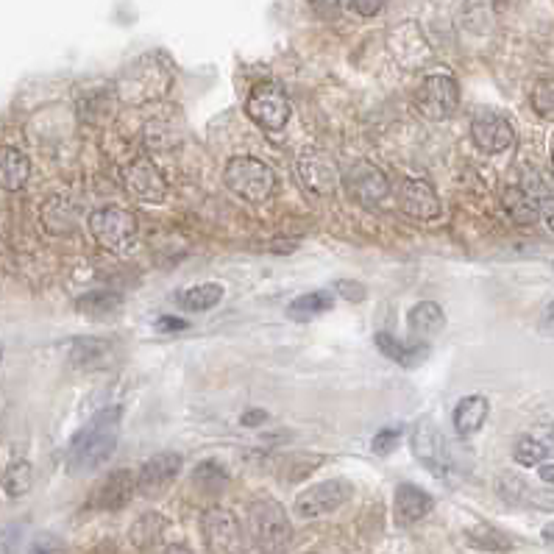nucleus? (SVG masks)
Instances as JSON below:
<instances>
[{
	"label": "nucleus",
	"instance_id": "obj_12",
	"mask_svg": "<svg viewBox=\"0 0 554 554\" xmlns=\"http://www.w3.org/2000/svg\"><path fill=\"white\" fill-rule=\"evenodd\" d=\"M181 454L176 451H159L151 460H145V465L137 474V490L145 499H162L170 490V485L179 479L181 474Z\"/></svg>",
	"mask_w": 554,
	"mask_h": 554
},
{
	"label": "nucleus",
	"instance_id": "obj_45",
	"mask_svg": "<svg viewBox=\"0 0 554 554\" xmlns=\"http://www.w3.org/2000/svg\"><path fill=\"white\" fill-rule=\"evenodd\" d=\"M552 173H554V151H552Z\"/></svg>",
	"mask_w": 554,
	"mask_h": 554
},
{
	"label": "nucleus",
	"instance_id": "obj_34",
	"mask_svg": "<svg viewBox=\"0 0 554 554\" xmlns=\"http://www.w3.org/2000/svg\"><path fill=\"white\" fill-rule=\"evenodd\" d=\"M104 351H106V343L92 340V337H81V340L73 343V354H70V360L76 362V365H92V360H104Z\"/></svg>",
	"mask_w": 554,
	"mask_h": 554
},
{
	"label": "nucleus",
	"instance_id": "obj_19",
	"mask_svg": "<svg viewBox=\"0 0 554 554\" xmlns=\"http://www.w3.org/2000/svg\"><path fill=\"white\" fill-rule=\"evenodd\" d=\"M435 507V499L426 493L421 485L413 482H404L396 488V504H393V513H396V524L399 527H413L418 521H424Z\"/></svg>",
	"mask_w": 554,
	"mask_h": 554
},
{
	"label": "nucleus",
	"instance_id": "obj_46",
	"mask_svg": "<svg viewBox=\"0 0 554 554\" xmlns=\"http://www.w3.org/2000/svg\"><path fill=\"white\" fill-rule=\"evenodd\" d=\"M552 268H554V265H552Z\"/></svg>",
	"mask_w": 554,
	"mask_h": 554
},
{
	"label": "nucleus",
	"instance_id": "obj_33",
	"mask_svg": "<svg viewBox=\"0 0 554 554\" xmlns=\"http://www.w3.org/2000/svg\"><path fill=\"white\" fill-rule=\"evenodd\" d=\"M532 109L543 117V120H554V78H541L535 87H532Z\"/></svg>",
	"mask_w": 554,
	"mask_h": 554
},
{
	"label": "nucleus",
	"instance_id": "obj_38",
	"mask_svg": "<svg viewBox=\"0 0 554 554\" xmlns=\"http://www.w3.org/2000/svg\"><path fill=\"white\" fill-rule=\"evenodd\" d=\"M385 0H351V9L360 14V17H376L382 12Z\"/></svg>",
	"mask_w": 554,
	"mask_h": 554
},
{
	"label": "nucleus",
	"instance_id": "obj_41",
	"mask_svg": "<svg viewBox=\"0 0 554 554\" xmlns=\"http://www.w3.org/2000/svg\"><path fill=\"white\" fill-rule=\"evenodd\" d=\"M541 218L543 223H546V226L554 232V195H546V198L541 201Z\"/></svg>",
	"mask_w": 554,
	"mask_h": 554
},
{
	"label": "nucleus",
	"instance_id": "obj_40",
	"mask_svg": "<svg viewBox=\"0 0 554 554\" xmlns=\"http://www.w3.org/2000/svg\"><path fill=\"white\" fill-rule=\"evenodd\" d=\"M156 329L159 332H184V329H190V323L181 321V318H159Z\"/></svg>",
	"mask_w": 554,
	"mask_h": 554
},
{
	"label": "nucleus",
	"instance_id": "obj_29",
	"mask_svg": "<svg viewBox=\"0 0 554 554\" xmlns=\"http://www.w3.org/2000/svg\"><path fill=\"white\" fill-rule=\"evenodd\" d=\"M162 532H165V521L159 513H145V516L131 527V541L137 549H154L156 541L162 538Z\"/></svg>",
	"mask_w": 554,
	"mask_h": 554
},
{
	"label": "nucleus",
	"instance_id": "obj_23",
	"mask_svg": "<svg viewBox=\"0 0 554 554\" xmlns=\"http://www.w3.org/2000/svg\"><path fill=\"white\" fill-rule=\"evenodd\" d=\"M376 348L385 354L387 360H393L401 368H418L421 362L429 357V346H421V343H415V346H407V343H401L399 337L387 335V332H376L374 335Z\"/></svg>",
	"mask_w": 554,
	"mask_h": 554
},
{
	"label": "nucleus",
	"instance_id": "obj_6",
	"mask_svg": "<svg viewBox=\"0 0 554 554\" xmlns=\"http://www.w3.org/2000/svg\"><path fill=\"white\" fill-rule=\"evenodd\" d=\"M245 115L265 131H282L293 115L287 92L276 81H259L245 101Z\"/></svg>",
	"mask_w": 554,
	"mask_h": 554
},
{
	"label": "nucleus",
	"instance_id": "obj_37",
	"mask_svg": "<svg viewBox=\"0 0 554 554\" xmlns=\"http://www.w3.org/2000/svg\"><path fill=\"white\" fill-rule=\"evenodd\" d=\"M310 9L321 20H335L340 17V9H343V0H310Z\"/></svg>",
	"mask_w": 554,
	"mask_h": 554
},
{
	"label": "nucleus",
	"instance_id": "obj_1",
	"mask_svg": "<svg viewBox=\"0 0 554 554\" xmlns=\"http://www.w3.org/2000/svg\"><path fill=\"white\" fill-rule=\"evenodd\" d=\"M120 418L123 407H104L78 429V435L70 440L65 454V465L70 477H87L92 471L104 468L117 449L120 440Z\"/></svg>",
	"mask_w": 554,
	"mask_h": 554
},
{
	"label": "nucleus",
	"instance_id": "obj_30",
	"mask_svg": "<svg viewBox=\"0 0 554 554\" xmlns=\"http://www.w3.org/2000/svg\"><path fill=\"white\" fill-rule=\"evenodd\" d=\"M195 485L204 490V493H209V496H215V493H220V490L229 485V474H226V468L220 463H215V460H204V463L195 465Z\"/></svg>",
	"mask_w": 554,
	"mask_h": 554
},
{
	"label": "nucleus",
	"instance_id": "obj_3",
	"mask_svg": "<svg viewBox=\"0 0 554 554\" xmlns=\"http://www.w3.org/2000/svg\"><path fill=\"white\" fill-rule=\"evenodd\" d=\"M173 76L165 65H159V56H142L117 81V95L126 104H145L162 98L170 90Z\"/></svg>",
	"mask_w": 554,
	"mask_h": 554
},
{
	"label": "nucleus",
	"instance_id": "obj_18",
	"mask_svg": "<svg viewBox=\"0 0 554 554\" xmlns=\"http://www.w3.org/2000/svg\"><path fill=\"white\" fill-rule=\"evenodd\" d=\"M134 493H140L137 477L131 474L129 468H117L101 482V488L95 490V507L104 510V513H117V510L129 507Z\"/></svg>",
	"mask_w": 554,
	"mask_h": 554
},
{
	"label": "nucleus",
	"instance_id": "obj_35",
	"mask_svg": "<svg viewBox=\"0 0 554 554\" xmlns=\"http://www.w3.org/2000/svg\"><path fill=\"white\" fill-rule=\"evenodd\" d=\"M401 435H404V429H401V426H385V429H379V432H376V438L371 440V451L385 457V454H390V451L399 446Z\"/></svg>",
	"mask_w": 554,
	"mask_h": 554
},
{
	"label": "nucleus",
	"instance_id": "obj_43",
	"mask_svg": "<svg viewBox=\"0 0 554 554\" xmlns=\"http://www.w3.org/2000/svg\"><path fill=\"white\" fill-rule=\"evenodd\" d=\"M538 477H541L546 485H554V463H541V468H538Z\"/></svg>",
	"mask_w": 554,
	"mask_h": 554
},
{
	"label": "nucleus",
	"instance_id": "obj_25",
	"mask_svg": "<svg viewBox=\"0 0 554 554\" xmlns=\"http://www.w3.org/2000/svg\"><path fill=\"white\" fill-rule=\"evenodd\" d=\"M335 307V293L329 290H315V293H304L296 301L287 304V318L290 321H312L323 312H329Z\"/></svg>",
	"mask_w": 554,
	"mask_h": 554
},
{
	"label": "nucleus",
	"instance_id": "obj_31",
	"mask_svg": "<svg viewBox=\"0 0 554 554\" xmlns=\"http://www.w3.org/2000/svg\"><path fill=\"white\" fill-rule=\"evenodd\" d=\"M549 454H552L549 443H543L538 438H521L513 449V460L524 468H532V465H541Z\"/></svg>",
	"mask_w": 554,
	"mask_h": 554
},
{
	"label": "nucleus",
	"instance_id": "obj_10",
	"mask_svg": "<svg viewBox=\"0 0 554 554\" xmlns=\"http://www.w3.org/2000/svg\"><path fill=\"white\" fill-rule=\"evenodd\" d=\"M351 482L346 479H326L318 485H310L304 493H298L296 516L301 518H321L340 510L351 499Z\"/></svg>",
	"mask_w": 554,
	"mask_h": 554
},
{
	"label": "nucleus",
	"instance_id": "obj_14",
	"mask_svg": "<svg viewBox=\"0 0 554 554\" xmlns=\"http://www.w3.org/2000/svg\"><path fill=\"white\" fill-rule=\"evenodd\" d=\"M204 541L209 552H240L243 549V529L232 510L226 507H209L201 518Z\"/></svg>",
	"mask_w": 554,
	"mask_h": 554
},
{
	"label": "nucleus",
	"instance_id": "obj_39",
	"mask_svg": "<svg viewBox=\"0 0 554 554\" xmlns=\"http://www.w3.org/2000/svg\"><path fill=\"white\" fill-rule=\"evenodd\" d=\"M543 337H554V301L546 304V310L541 312V323H538Z\"/></svg>",
	"mask_w": 554,
	"mask_h": 554
},
{
	"label": "nucleus",
	"instance_id": "obj_8",
	"mask_svg": "<svg viewBox=\"0 0 554 554\" xmlns=\"http://www.w3.org/2000/svg\"><path fill=\"white\" fill-rule=\"evenodd\" d=\"M343 187H346L348 198L362 207H374L390 195V181H387L385 170L376 168L368 159H357L343 170Z\"/></svg>",
	"mask_w": 554,
	"mask_h": 554
},
{
	"label": "nucleus",
	"instance_id": "obj_13",
	"mask_svg": "<svg viewBox=\"0 0 554 554\" xmlns=\"http://www.w3.org/2000/svg\"><path fill=\"white\" fill-rule=\"evenodd\" d=\"M471 140H474V145H477L482 154H504L516 142V129L499 112L482 109L471 120Z\"/></svg>",
	"mask_w": 554,
	"mask_h": 554
},
{
	"label": "nucleus",
	"instance_id": "obj_17",
	"mask_svg": "<svg viewBox=\"0 0 554 554\" xmlns=\"http://www.w3.org/2000/svg\"><path fill=\"white\" fill-rule=\"evenodd\" d=\"M399 207L404 215H410L413 220H424V223L438 220L443 212L435 187L424 179H407L401 184Z\"/></svg>",
	"mask_w": 554,
	"mask_h": 554
},
{
	"label": "nucleus",
	"instance_id": "obj_36",
	"mask_svg": "<svg viewBox=\"0 0 554 554\" xmlns=\"http://www.w3.org/2000/svg\"><path fill=\"white\" fill-rule=\"evenodd\" d=\"M335 293H340V296L346 298V301H351V304H360V301L368 298V287L362 282H351V279H337Z\"/></svg>",
	"mask_w": 554,
	"mask_h": 554
},
{
	"label": "nucleus",
	"instance_id": "obj_20",
	"mask_svg": "<svg viewBox=\"0 0 554 554\" xmlns=\"http://www.w3.org/2000/svg\"><path fill=\"white\" fill-rule=\"evenodd\" d=\"M490 415V401L485 396H465L457 401L454 413H451V424L457 429L460 438H471L485 426Z\"/></svg>",
	"mask_w": 554,
	"mask_h": 554
},
{
	"label": "nucleus",
	"instance_id": "obj_21",
	"mask_svg": "<svg viewBox=\"0 0 554 554\" xmlns=\"http://www.w3.org/2000/svg\"><path fill=\"white\" fill-rule=\"evenodd\" d=\"M502 204L504 212H507L510 220L518 223V226H532L535 220L541 218V201L529 193L527 187H518V184L507 187L502 195Z\"/></svg>",
	"mask_w": 554,
	"mask_h": 554
},
{
	"label": "nucleus",
	"instance_id": "obj_2",
	"mask_svg": "<svg viewBox=\"0 0 554 554\" xmlns=\"http://www.w3.org/2000/svg\"><path fill=\"white\" fill-rule=\"evenodd\" d=\"M223 184L245 204H265L276 193V173L254 156H234L223 170Z\"/></svg>",
	"mask_w": 554,
	"mask_h": 554
},
{
	"label": "nucleus",
	"instance_id": "obj_15",
	"mask_svg": "<svg viewBox=\"0 0 554 554\" xmlns=\"http://www.w3.org/2000/svg\"><path fill=\"white\" fill-rule=\"evenodd\" d=\"M126 190L142 204H162L168 195V181L148 156H137L126 168Z\"/></svg>",
	"mask_w": 554,
	"mask_h": 554
},
{
	"label": "nucleus",
	"instance_id": "obj_4",
	"mask_svg": "<svg viewBox=\"0 0 554 554\" xmlns=\"http://www.w3.org/2000/svg\"><path fill=\"white\" fill-rule=\"evenodd\" d=\"M248 538L254 541L257 549L265 552H279L293 538V527L282 504L273 499H257L248 507Z\"/></svg>",
	"mask_w": 554,
	"mask_h": 554
},
{
	"label": "nucleus",
	"instance_id": "obj_11",
	"mask_svg": "<svg viewBox=\"0 0 554 554\" xmlns=\"http://www.w3.org/2000/svg\"><path fill=\"white\" fill-rule=\"evenodd\" d=\"M413 454L418 463L424 465L429 474L435 477H446L451 471V454H449V443L446 438L440 435V429L429 418L418 421L413 429Z\"/></svg>",
	"mask_w": 554,
	"mask_h": 554
},
{
	"label": "nucleus",
	"instance_id": "obj_32",
	"mask_svg": "<svg viewBox=\"0 0 554 554\" xmlns=\"http://www.w3.org/2000/svg\"><path fill=\"white\" fill-rule=\"evenodd\" d=\"M468 538H471L474 546H479V549H490V552H507V549H513L510 538H507L504 532H499V529L488 527V524H479V527L471 529V532H468Z\"/></svg>",
	"mask_w": 554,
	"mask_h": 554
},
{
	"label": "nucleus",
	"instance_id": "obj_44",
	"mask_svg": "<svg viewBox=\"0 0 554 554\" xmlns=\"http://www.w3.org/2000/svg\"><path fill=\"white\" fill-rule=\"evenodd\" d=\"M543 538L554 543V524H546V527H543Z\"/></svg>",
	"mask_w": 554,
	"mask_h": 554
},
{
	"label": "nucleus",
	"instance_id": "obj_22",
	"mask_svg": "<svg viewBox=\"0 0 554 554\" xmlns=\"http://www.w3.org/2000/svg\"><path fill=\"white\" fill-rule=\"evenodd\" d=\"M443 326H446V315L435 301H421L407 315V329L415 340H432L443 332Z\"/></svg>",
	"mask_w": 554,
	"mask_h": 554
},
{
	"label": "nucleus",
	"instance_id": "obj_42",
	"mask_svg": "<svg viewBox=\"0 0 554 554\" xmlns=\"http://www.w3.org/2000/svg\"><path fill=\"white\" fill-rule=\"evenodd\" d=\"M268 421V413L265 410H248V413L243 415V426H257V424H265Z\"/></svg>",
	"mask_w": 554,
	"mask_h": 554
},
{
	"label": "nucleus",
	"instance_id": "obj_16",
	"mask_svg": "<svg viewBox=\"0 0 554 554\" xmlns=\"http://www.w3.org/2000/svg\"><path fill=\"white\" fill-rule=\"evenodd\" d=\"M387 45H390V53L396 56V62L410 67V70L426 65L432 59V48H429L418 23H401V26L393 28L390 37H387Z\"/></svg>",
	"mask_w": 554,
	"mask_h": 554
},
{
	"label": "nucleus",
	"instance_id": "obj_27",
	"mask_svg": "<svg viewBox=\"0 0 554 554\" xmlns=\"http://www.w3.org/2000/svg\"><path fill=\"white\" fill-rule=\"evenodd\" d=\"M120 304H123V298L112 290H95V293H87L76 301L78 312L90 315V318H109L120 310Z\"/></svg>",
	"mask_w": 554,
	"mask_h": 554
},
{
	"label": "nucleus",
	"instance_id": "obj_28",
	"mask_svg": "<svg viewBox=\"0 0 554 554\" xmlns=\"http://www.w3.org/2000/svg\"><path fill=\"white\" fill-rule=\"evenodd\" d=\"M34 485V471H31V463L28 460H14L9 468H6V474H3V490H6V496L9 499H20V496H26L28 490Z\"/></svg>",
	"mask_w": 554,
	"mask_h": 554
},
{
	"label": "nucleus",
	"instance_id": "obj_26",
	"mask_svg": "<svg viewBox=\"0 0 554 554\" xmlns=\"http://www.w3.org/2000/svg\"><path fill=\"white\" fill-rule=\"evenodd\" d=\"M220 298H223V287L215 282H207L195 284L190 290H184L179 296V301L187 312H207L212 310V307H218Z\"/></svg>",
	"mask_w": 554,
	"mask_h": 554
},
{
	"label": "nucleus",
	"instance_id": "obj_9",
	"mask_svg": "<svg viewBox=\"0 0 554 554\" xmlns=\"http://www.w3.org/2000/svg\"><path fill=\"white\" fill-rule=\"evenodd\" d=\"M415 106L429 120H446L460 106V87L449 73H432L421 81L415 92Z\"/></svg>",
	"mask_w": 554,
	"mask_h": 554
},
{
	"label": "nucleus",
	"instance_id": "obj_5",
	"mask_svg": "<svg viewBox=\"0 0 554 554\" xmlns=\"http://www.w3.org/2000/svg\"><path fill=\"white\" fill-rule=\"evenodd\" d=\"M90 234L104 251L126 257L137 243V218L123 207L95 209L90 215Z\"/></svg>",
	"mask_w": 554,
	"mask_h": 554
},
{
	"label": "nucleus",
	"instance_id": "obj_7",
	"mask_svg": "<svg viewBox=\"0 0 554 554\" xmlns=\"http://www.w3.org/2000/svg\"><path fill=\"white\" fill-rule=\"evenodd\" d=\"M296 170L301 184L318 198H332L343 181L335 156L323 148H304L296 159Z\"/></svg>",
	"mask_w": 554,
	"mask_h": 554
},
{
	"label": "nucleus",
	"instance_id": "obj_24",
	"mask_svg": "<svg viewBox=\"0 0 554 554\" xmlns=\"http://www.w3.org/2000/svg\"><path fill=\"white\" fill-rule=\"evenodd\" d=\"M28 173H31L28 156L23 154L20 148L6 145V148L0 151V181H3V190H6V193L23 190L28 181Z\"/></svg>",
	"mask_w": 554,
	"mask_h": 554
}]
</instances>
